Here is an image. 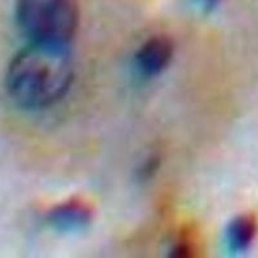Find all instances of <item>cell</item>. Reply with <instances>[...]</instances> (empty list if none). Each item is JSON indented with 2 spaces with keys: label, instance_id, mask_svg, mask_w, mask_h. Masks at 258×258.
<instances>
[{
  "label": "cell",
  "instance_id": "3",
  "mask_svg": "<svg viewBox=\"0 0 258 258\" xmlns=\"http://www.w3.org/2000/svg\"><path fill=\"white\" fill-rule=\"evenodd\" d=\"M173 52V41L168 36H153L137 50L136 64L145 77H156L169 66Z\"/></svg>",
  "mask_w": 258,
  "mask_h": 258
},
{
  "label": "cell",
  "instance_id": "1",
  "mask_svg": "<svg viewBox=\"0 0 258 258\" xmlns=\"http://www.w3.org/2000/svg\"><path fill=\"white\" fill-rule=\"evenodd\" d=\"M74 79V64L66 47L30 43L9 62L8 94L18 106L40 110L58 102Z\"/></svg>",
  "mask_w": 258,
  "mask_h": 258
},
{
  "label": "cell",
  "instance_id": "7",
  "mask_svg": "<svg viewBox=\"0 0 258 258\" xmlns=\"http://www.w3.org/2000/svg\"><path fill=\"white\" fill-rule=\"evenodd\" d=\"M220 2L221 0H195L198 7H200V9L204 12H212L220 4Z\"/></svg>",
  "mask_w": 258,
  "mask_h": 258
},
{
  "label": "cell",
  "instance_id": "6",
  "mask_svg": "<svg viewBox=\"0 0 258 258\" xmlns=\"http://www.w3.org/2000/svg\"><path fill=\"white\" fill-rule=\"evenodd\" d=\"M194 254V243L191 241L190 238H186V236H181L179 240L174 244L173 249L170 252V255L173 257H191Z\"/></svg>",
  "mask_w": 258,
  "mask_h": 258
},
{
  "label": "cell",
  "instance_id": "2",
  "mask_svg": "<svg viewBox=\"0 0 258 258\" xmlns=\"http://www.w3.org/2000/svg\"><path fill=\"white\" fill-rule=\"evenodd\" d=\"M78 0H17L16 20L30 43L68 47L79 26Z\"/></svg>",
  "mask_w": 258,
  "mask_h": 258
},
{
  "label": "cell",
  "instance_id": "5",
  "mask_svg": "<svg viewBox=\"0 0 258 258\" xmlns=\"http://www.w3.org/2000/svg\"><path fill=\"white\" fill-rule=\"evenodd\" d=\"M257 234V221L252 214H241L230 222L226 230V243L230 252L239 254L245 252Z\"/></svg>",
  "mask_w": 258,
  "mask_h": 258
},
{
  "label": "cell",
  "instance_id": "4",
  "mask_svg": "<svg viewBox=\"0 0 258 258\" xmlns=\"http://www.w3.org/2000/svg\"><path fill=\"white\" fill-rule=\"evenodd\" d=\"M93 212L88 204L80 200H68L56 206L48 213V222L58 231H74L88 225Z\"/></svg>",
  "mask_w": 258,
  "mask_h": 258
}]
</instances>
